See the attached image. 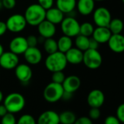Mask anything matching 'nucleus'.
Here are the masks:
<instances>
[{
  "label": "nucleus",
  "instance_id": "obj_4",
  "mask_svg": "<svg viewBox=\"0 0 124 124\" xmlns=\"http://www.w3.org/2000/svg\"><path fill=\"white\" fill-rule=\"evenodd\" d=\"M61 30L64 35L68 36L71 38L75 37L80 34V23L75 18V17L66 16L60 23Z\"/></svg>",
  "mask_w": 124,
  "mask_h": 124
},
{
  "label": "nucleus",
  "instance_id": "obj_16",
  "mask_svg": "<svg viewBox=\"0 0 124 124\" xmlns=\"http://www.w3.org/2000/svg\"><path fill=\"white\" fill-rule=\"evenodd\" d=\"M61 85L63 86L64 91L74 93L80 88L81 85V80L78 76L72 75L66 77Z\"/></svg>",
  "mask_w": 124,
  "mask_h": 124
},
{
  "label": "nucleus",
  "instance_id": "obj_31",
  "mask_svg": "<svg viewBox=\"0 0 124 124\" xmlns=\"http://www.w3.org/2000/svg\"><path fill=\"white\" fill-rule=\"evenodd\" d=\"M17 120L13 113L8 112L3 117H2L1 124H16Z\"/></svg>",
  "mask_w": 124,
  "mask_h": 124
},
{
  "label": "nucleus",
  "instance_id": "obj_47",
  "mask_svg": "<svg viewBox=\"0 0 124 124\" xmlns=\"http://www.w3.org/2000/svg\"><path fill=\"white\" fill-rule=\"evenodd\" d=\"M122 2H123V5H124V0H122Z\"/></svg>",
  "mask_w": 124,
  "mask_h": 124
},
{
  "label": "nucleus",
  "instance_id": "obj_17",
  "mask_svg": "<svg viewBox=\"0 0 124 124\" xmlns=\"http://www.w3.org/2000/svg\"><path fill=\"white\" fill-rule=\"evenodd\" d=\"M37 124H60L59 114L53 110H47L39 115Z\"/></svg>",
  "mask_w": 124,
  "mask_h": 124
},
{
  "label": "nucleus",
  "instance_id": "obj_18",
  "mask_svg": "<svg viewBox=\"0 0 124 124\" xmlns=\"http://www.w3.org/2000/svg\"><path fill=\"white\" fill-rule=\"evenodd\" d=\"M94 0H78L76 9L81 16H88L93 13L95 10Z\"/></svg>",
  "mask_w": 124,
  "mask_h": 124
},
{
  "label": "nucleus",
  "instance_id": "obj_43",
  "mask_svg": "<svg viewBox=\"0 0 124 124\" xmlns=\"http://www.w3.org/2000/svg\"><path fill=\"white\" fill-rule=\"evenodd\" d=\"M5 52V48H4V46L0 43V56H1L2 54H3V53Z\"/></svg>",
  "mask_w": 124,
  "mask_h": 124
},
{
  "label": "nucleus",
  "instance_id": "obj_28",
  "mask_svg": "<svg viewBox=\"0 0 124 124\" xmlns=\"http://www.w3.org/2000/svg\"><path fill=\"white\" fill-rule=\"evenodd\" d=\"M93 25L90 22H84L80 26V34L90 37L92 36V34L94 30Z\"/></svg>",
  "mask_w": 124,
  "mask_h": 124
},
{
  "label": "nucleus",
  "instance_id": "obj_37",
  "mask_svg": "<svg viewBox=\"0 0 124 124\" xmlns=\"http://www.w3.org/2000/svg\"><path fill=\"white\" fill-rule=\"evenodd\" d=\"M73 124H93V121L89 117L83 116L77 118Z\"/></svg>",
  "mask_w": 124,
  "mask_h": 124
},
{
  "label": "nucleus",
  "instance_id": "obj_23",
  "mask_svg": "<svg viewBox=\"0 0 124 124\" xmlns=\"http://www.w3.org/2000/svg\"><path fill=\"white\" fill-rule=\"evenodd\" d=\"M57 45H58V50L61 53H65L71 47H73L72 38L66 35H63L60 37L57 40Z\"/></svg>",
  "mask_w": 124,
  "mask_h": 124
},
{
  "label": "nucleus",
  "instance_id": "obj_2",
  "mask_svg": "<svg viewBox=\"0 0 124 124\" xmlns=\"http://www.w3.org/2000/svg\"><path fill=\"white\" fill-rule=\"evenodd\" d=\"M23 16L27 25L31 26H37L41 22L45 20L46 10L38 3H34L29 5L26 8Z\"/></svg>",
  "mask_w": 124,
  "mask_h": 124
},
{
  "label": "nucleus",
  "instance_id": "obj_21",
  "mask_svg": "<svg viewBox=\"0 0 124 124\" xmlns=\"http://www.w3.org/2000/svg\"><path fill=\"white\" fill-rule=\"evenodd\" d=\"M64 16L65 15L56 7H52L46 10L45 19L56 26L61 23L65 17Z\"/></svg>",
  "mask_w": 124,
  "mask_h": 124
},
{
  "label": "nucleus",
  "instance_id": "obj_3",
  "mask_svg": "<svg viewBox=\"0 0 124 124\" xmlns=\"http://www.w3.org/2000/svg\"><path fill=\"white\" fill-rule=\"evenodd\" d=\"M3 104L9 112L15 114L23 110L26 105V99L21 93L13 92L4 98Z\"/></svg>",
  "mask_w": 124,
  "mask_h": 124
},
{
  "label": "nucleus",
  "instance_id": "obj_13",
  "mask_svg": "<svg viewBox=\"0 0 124 124\" xmlns=\"http://www.w3.org/2000/svg\"><path fill=\"white\" fill-rule=\"evenodd\" d=\"M104 94L103 91L99 89H93L91 91L87 96V102L91 107L100 108L104 104Z\"/></svg>",
  "mask_w": 124,
  "mask_h": 124
},
{
  "label": "nucleus",
  "instance_id": "obj_14",
  "mask_svg": "<svg viewBox=\"0 0 124 124\" xmlns=\"http://www.w3.org/2000/svg\"><path fill=\"white\" fill-rule=\"evenodd\" d=\"M37 27L39 36L43 39L53 37L56 33V26L46 19L41 22Z\"/></svg>",
  "mask_w": 124,
  "mask_h": 124
},
{
  "label": "nucleus",
  "instance_id": "obj_34",
  "mask_svg": "<svg viewBox=\"0 0 124 124\" xmlns=\"http://www.w3.org/2000/svg\"><path fill=\"white\" fill-rule=\"evenodd\" d=\"M29 47H37L39 43V38L34 34L29 35L26 37Z\"/></svg>",
  "mask_w": 124,
  "mask_h": 124
},
{
  "label": "nucleus",
  "instance_id": "obj_29",
  "mask_svg": "<svg viewBox=\"0 0 124 124\" xmlns=\"http://www.w3.org/2000/svg\"><path fill=\"white\" fill-rule=\"evenodd\" d=\"M16 124H37V121L31 115L24 114L19 117Z\"/></svg>",
  "mask_w": 124,
  "mask_h": 124
},
{
  "label": "nucleus",
  "instance_id": "obj_32",
  "mask_svg": "<svg viewBox=\"0 0 124 124\" xmlns=\"http://www.w3.org/2000/svg\"><path fill=\"white\" fill-rule=\"evenodd\" d=\"M101 116V111L99 108L97 107H91V109L88 112V117L93 120H97Z\"/></svg>",
  "mask_w": 124,
  "mask_h": 124
},
{
  "label": "nucleus",
  "instance_id": "obj_38",
  "mask_svg": "<svg viewBox=\"0 0 124 124\" xmlns=\"http://www.w3.org/2000/svg\"><path fill=\"white\" fill-rule=\"evenodd\" d=\"M120 123H121L117 119V117L116 116H114V115L107 116L105 118L104 123V124H120Z\"/></svg>",
  "mask_w": 124,
  "mask_h": 124
},
{
  "label": "nucleus",
  "instance_id": "obj_12",
  "mask_svg": "<svg viewBox=\"0 0 124 124\" xmlns=\"http://www.w3.org/2000/svg\"><path fill=\"white\" fill-rule=\"evenodd\" d=\"M23 55L26 63L29 65H37L42 59V51L37 47H29Z\"/></svg>",
  "mask_w": 124,
  "mask_h": 124
},
{
  "label": "nucleus",
  "instance_id": "obj_33",
  "mask_svg": "<svg viewBox=\"0 0 124 124\" xmlns=\"http://www.w3.org/2000/svg\"><path fill=\"white\" fill-rule=\"evenodd\" d=\"M116 117L120 123H124V103L120 104L116 110Z\"/></svg>",
  "mask_w": 124,
  "mask_h": 124
},
{
  "label": "nucleus",
  "instance_id": "obj_26",
  "mask_svg": "<svg viewBox=\"0 0 124 124\" xmlns=\"http://www.w3.org/2000/svg\"><path fill=\"white\" fill-rule=\"evenodd\" d=\"M89 39L90 38L82 34H78L75 37L74 43L77 48L84 52L89 48Z\"/></svg>",
  "mask_w": 124,
  "mask_h": 124
},
{
  "label": "nucleus",
  "instance_id": "obj_45",
  "mask_svg": "<svg viewBox=\"0 0 124 124\" xmlns=\"http://www.w3.org/2000/svg\"><path fill=\"white\" fill-rule=\"evenodd\" d=\"M3 9V6H2V0H0V10Z\"/></svg>",
  "mask_w": 124,
  "mask_h": 124
},
{
  "label": "nucleus",
  "instance_id": "obj_40",
  "mask_svg": "<svg viewBox=\"0 0 124 124\" xmlns=\"http://www.w3.org/2000/svg\"><path fill=\"white\" fill-rule=\"evenodd\" d=\"M99 43L98 42H96L93 38H90L89 39V48L90 49H95V50H98V47L99 46Z\"/></svg>",
  "mask_w": 124,
  "mask_h": 124
},
{
  "label": "nucleus",
  "instance_id": "obj_36",
  "mask_svg": "<svg viewBox=\"0 0 124 124\" xmlns=\"http://www.w3.org/2000/svg\"><path fill=\"white\" fill-rule=\"evenodd\" d=\"M3 8L7 10H13L16 6V0H2Z\"/></svg>",
  "mask_w": 124,
  "mask_h": 124
},
{
  "label": "nucleus",
  "instance_id": "obj_1",
  "mask_svg": "<svg viewBox=\"0 0 124 124\" xmlns=\"http://www.w3.org/2000/svg\"><path fill=\"white\" fill-rule=\"evenodd\" d=\"M67 61L64 53L56 51L47 54L45 59V67L50 72L64 71L67 67Z\"/></svg>",
  "mask_w": 124,
  "mask_h": 124
},
{
  "label": "nucleus",
  "instance_id": "obj_5",
  "mask_svg": "<svg viewBox=\"0 0 124 124\" xmlns=\"http://www.w3.org/2000/svg\"><path fill=\"white\" fill-rule=\"evenodd\" d=\"M64 92L61 84L51 82L48 83L43 91L44 99L50 103H55L61 99Z\"/></svg>",
  "mask_w": 124,
  "mask_h": 124
},
{
  "label": "nucleus",
  "instance_id": "obj_27",
  "mask_svg": "<svg viewBox=\"0 0 124 124\" xmlns=\"http://www.w3.org/2000/svg\"><path fill=\"white\" fill-rule=\"evenodd\" d=\"M43 47L45 51L47 54H50L58 51L57 40L53 39V37L45 39L43 42Z\"/></svg>",
  "mask_w": 124,
  "mask_h": 124
},
{
  "label": "nucleus",
  "instance_id": "obj_9",
  "mask_svg": "<svg viewBox=\"0 0 124 124\" xmlns=\"http://www.w3.org/2000/svg\"><path fill=\"white\" fill-rule=\"evenodd\" d=\"M19 56L16 53L10 51H5L0 56V67L6 70H14L19 64Z\"/></svg>",
  "mask_w": 124,
  "mask_h": 124
},
{
  "label": "nucleus",
  "instance_id": "obj_10",
  "mask_svg": "<svg viewBox=\"0 0 124 124\" xmlns=\"http://www.w3.org/2000/svg\"><path fill=\"white\" fill-rule=\"evenodd\" d=\"M15 75L16 78L23 84H26L30 82L32 78L33 72L29 64H18L14 69Z\"/></svg>",
  "mask_w": 124,
  "mask_h": 124
},
{
  "label": "nucleus",
  "instance_id": "obj_25",
  "mask_svg": "<svg viewBox=\"0 0 124 124\" xmlns=\"http://www.w3.org/2000/svg\"><path fill=\"white\" fill-rule=\"evenodd\" d=\"M76 119V115L72 111L67 110L59 114V120L61 124H73Z\"/></svg>",
  "mask_w": 124,
  "mask_h": 124
},
{
  "label": "nucleus",
  "instance_id": "obj_6",
  "mask_svg": "<svg viewBox=\"0 0 124 124\" xmlns=\"http://www.w3.org/2000/svg\"><path fill=\"white\" fill-rule=\"evenodd\" d=\"M102 56L98 50L88 48L83 52V63L90 70H96L102 64Z\"/></svg>",
  "mask_w": 124,
  "mask_h": 124
},
{
  "label": "nucleus",
  "instance_id": "obj_24",
  "mask_svg": "<svg viewBox=\"0 0 124 124\" xmlns=\"http://www.w3.org/2000/svg\"><path fill=\"white\" fill-rule=\"evenodd\" d=\"M123 28H124V23L123 21L117 18H112L108 26V29L111 31L112 34H121V32L123 30Z\"/></svg>",
  "mask_w": 124,
  "mask_h": 124
},
{
  "label": "nucleus",
  "instance_id": "obj_8",
  "mask_svg": "<svg viewBox=\"0 0 124 124\" xmlns=\"http://www.w3.org/2000/svg\"><path fill=\"white\" fill-rule=\"evenodd\" d=\"M92 14L93 23L96 26L108 27L112 20V15L107 8L104 7L97 8L93 10Z\"/></svg>",
  "mask_w": 124,
  "mask_h": 124
},
{
  "label": "nucleus",
  "instance_id": "obj_39",
  "mask_svg": "<svg viewBox=\"0 0 124 124\" xmlns=\"http://www.w3.org/2000/svg\"><path fill=\"white\" fill-rule=\"evenodd\" d=\"M7 31H8V29H7L6 23L0 21V37L5 35Z\"/></svg>",
  "mask_w": 124,
  "mask_h": 124
},
{
  "label": "nucleus",
  "instance_id": "obj_44",
  "mask_svg": "<svg viewBox=\"0 0 124 124\" xmlns=\"http://www.w3.org/2000/svg\"><path fill=\"white\" fill-rule=\"evenodd\" d=\"M4 94H3V93H2V91L0 90V104H1L2 101H3V100H4Z\"/></svg>",
  "mask_w": 124,
  "mask_h": 124
},
{
  "label": "nucleus",
  "instance_id": "obj_30",
  "mask_svg": "<svg viewBox=\"0 0 124 124\" xmlns=\"http://www.w3.org/2000/svg\"><path fill=\"white\" fill-rule=\"evenodd\" d=\"M65 78H66V75L63 71H58V72H52L51 80H52V82H53V83L62 84Z\"/></svg>",
  "mask_w": 124,
  "mask_h": 124
},
{
  "label": "nucleus",
  "instance_id": "obj_46",
  "mask_svg": "<svg viewBox=\"0 0 124 124\" xmlns=\"http://www.w3.org/2000/svg\"><path fill=\"white\" fill-rule=\"evenodd\" d=\"M95 2H102V1H104V0H94Z\"/></svg>",
  "mask_w": 124,
  "mask_h": 124
},
{
  "label": "nucleus",
  "instance_id": "obj_7",
  "mask_svg": "<svg viewBox=\"0 0 124 124\" xmlns=\"http://www.w3.org/2000/svg\"><path fill=\"white\" fill-rule=\"evenodd\" d=\"M5 23L8 31L14 34L22 32L27 26V23L24 18V16L18 13L11 15L7 19Z\"/></svg>",
  "mask_w": 124,
  "mask_h": 124
},
{
  "label": "nucleus",
  "instance_id": "obj_19",
  "mask_svg": "<svg viewBox=\"0 0 124 124\" xmlns=\"http://www.w3.org/2000/svg\"><path fill=\"white\" fill-rule=\"evenodd\" d=\"M64 54L68 64L72 65H78L83 63V52L77 48L76 47H71Z\"/></svg>",
  "mask_w": 124,
  "mask_h": 124
},
{
  "label": "nucleus",
  "instance_id": "obj_15",
  "mask_svg": "<svg viewBox=\"0 0 124 124\" xmlns=\"http://www.w3.org/2000/svg\"><path fill=\"white\" fill-rule=\"evenodd\" d=\"M107 44L109 48L115 53L124 52V36L121 34H112Z\"/></svg>",
  "mask_w": 124,
  "mask_h": 124
},
{
  "label": "nucleus",
  "instance_id": "obj_35",
  "mask_svg": "<svg viewBox=\"0 0 124 124\" xmlns=\"http://www.w3.org/2000/svg\"><path fill=\"white\" fill-rule=\"evenodd\" d=\"M37 3L44 9L47 10L52 7L55 3V0H37Z\"/></svg>",
  "mask_w": 124,
  "mask_h": 124
},
{
  "label": "nucleus",
  "instance_id": "obj_20",
  "mask_svg": "<svg viewBox=\"0 0 124 124\" xmlns=\"http://www.w3.org/2000/svg\"><path fill=\"white\" fill-rule=\"evenodd\" d=\"M112 33L108 27L96 26V28L94 29L91 37L99 44H104L107 43Z\"/></svg>",
  "mask_w": 124,
  "mask_h": 124
},
{
  "label": "nucleus",
  "instance_id": "obj_41",
  "mask_svg": "<svg viewBox=\"0 0 124 124\" xmlns=\"http://www.w3.org/2000/svg\"><path fill=\"white\" fill-rule=\"evenodd\" d=\"M8 112V111L6 107L4 105V104H0V117H3Z\"/></svg>",
  "mask_w": 124,
  "mask_h": 124
},
{
  "label": "nucleus",
  "instance_id": "obj_11",
  "mask_svg": "<svg viewBox=\"0 0 124 124\" xmlns=\"http://www.w3.org/2000/svg\"><path fill=\"white\" fill-rule=\"evenodd\" d=\"M29 47L26 37L23 36H17L13 38L9 43V49L11 52L18 55H23Z\"/></svg>",
  "mask_w": 124,
  "mask_h": 124
},
{
  "label": "nucleus",
  "instance_id": "obj_42",
  "mask_svg": "<svg viewBox=\"0 0 124 124\" xmlns=\"http://www.w3.org/2000/svg\"><path fill=\"white\" fill-rule=\"evenodd\" d=\"M72 95H73V93H72L64 91V93H63V96H62L61 99L65 100V101H69V100H70V99H72Z\"/></svg>",
  "mask_w": 124,
  "mask_h": 124
},
{
  "label": "nucleus",
  "instance_id": "obj_22",
  "mask_svg": "<svg viewBox=\"0 0 124 124\" xmlns=\"http://www.w3.org/2000/svg\"><path fill=\"white\" fill-rule=\"evenodd\" d=\"M77 0H55V7L64 15H68L76 9Z\"/></svg>",
  "mask_w": 124,
  "mask_h": 124
}]
</instances>
